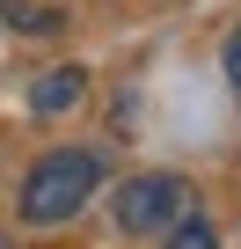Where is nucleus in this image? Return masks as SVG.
I'll return each instance as SVG.
<instances>
[{
    "label": "nucleus",
    "mask_w": 241,
    "mask_h": 249,
    "mask_svg": "<svg viewBox=\"0 0 241 249\" xmlns=\"http://www.w3.org/2000/svg\"><path fill=\"white\" fill-rule=\"evenodd\" d=\"M0 249H8V242H0Z\"/></svg>",
    "instance_id": "0eeeda50"
},
{
    "label": "nucleus",
    "mask_w": 241,
    "mask_h": 249,
    "mask_svg": "<svg viewBox=\"0 0 241 249\" xmlns=\"http://www.w3.org/2000/svg\"><path fill=\"white\" fill-rule=\"evenodd\" d=\"M161 249H219V234H212L205 213H190V220H176V227L161 234Z\"/></svg>",
    "instance_id": "20e7f679"
},
{
    "label": "nucleus",
    "mask_w": 241,
    "mask_h": 249,
    "mask_svg": "<svg viewBox=\"0 0 241 249\" xmlns=\"http://www.w3.org/2000/svg\"><path fill=\"white\" fill-rule=\"evenodd\" d=\"M8 22H15V30H30V37H51V30H66V15H59V8H8Z\"/></svg>",
    "instance_id": "39448f33"
},
{
    "label": "nucleus",
    "mask_w": 241,
    "mask_h": 249,
    "mask_svg": "<svg viewBox=\"0 0 241 249\" xmlns=\"http://www.w3.org/2000/svg\"><path fill=\"white\" fill-rule=\"evenodd\" d=\"M80 95H88V73H80V66H51V73L30 88V110H37V117H59V110H73Z\"/></svg>",
    "instance_id": "7ed1b4c3"
},
{
    "label": "nucleus",
    "mask_w": 241,
    "mask_h": 249,
    "mask_svg": "<svg viewBox=\"0 0 241 249\" xmlns=\"http://www.w3.org/2000/svg\"><path fill=\"white\" fill-rule=\"evenodd\" d=\"M219 66H226V81H234V88H241V22H234V30H226V52H219Z\"/></svg>",
    "instance_id": "423d86ee"
},
{
    "label": "nucleus",
    "mask_w": 241,
    "mask_h": 249,
    "mask_svg": "<svg viewBox=\"0 0 241 249\" xmlns=\"http://www.w3.org/2000/svg\"><path fill=\"white\" fill-rule=\"evenodd\" d=\"M95 191H102V154H95V147H51V154L30 161L15 213H22L30 227H66Z\"/></svg>",
    "instance_id": "f257e3e1"
},
{
    "label": "nucleus",
    "mask_w": 241,
    "mask_h": 249,
    "mask_svg": "<svg viewBox=\"0 0 241 249\" xmlns=\"http://www.w3.org/2000/svg\"><path fill=\"white\" fill-rule=\"evenodd\" d=\"M110 213H117L125 234H168L176 220L197 213V191H190L176 169H146V176H125V183H117Z\"/></svg>",
    "instance_id": "f03ea898"
}]
</instances>
